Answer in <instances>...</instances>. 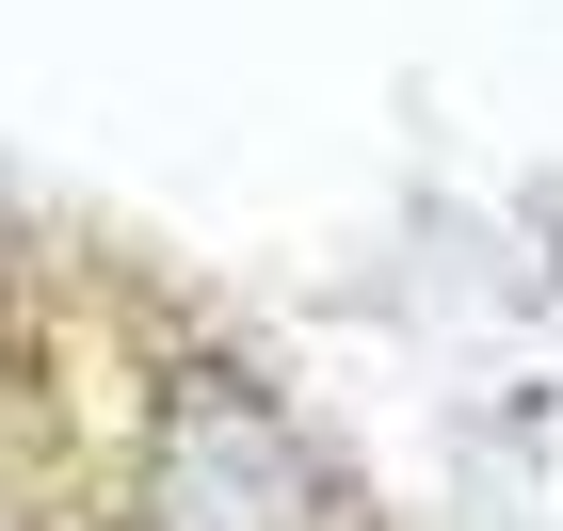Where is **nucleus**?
<instances>
[{"instance_id":"obj_1","label":"nucleus","mask_w":563,"mask_h":531,"mask_svg":"<svg viewBox=\"0 0 563 531\" xmlns=\"http://www.w3.org/2000/svg\"><path fill=\"white\" fill-rule=\"evenodd\" d=\"M0 531H371L339 435L113 242H0Z\"/></svg>"}]
</instances>
